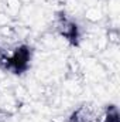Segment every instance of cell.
Listing matches in <instances>:
<instances>
[{"label": "cell", "mask_w": 120, "mask_h": 122, "mask_svg": "<svg viewBox=\"0 0 120 122\" xmlns=\"http://www.w3.org/2000/svg\"><path fill=\"white\" fill-rule=\"evenodd\" d=\"M9 67H11V68H14V71L18 74V72H21L23 70H26L27 68V64H28V61H30V51L26 48V47H23V48H20V50H17L16 53H14V56L11 57V58H9Z\"/></svg>", "instance_id": "1"}]
</instances>
